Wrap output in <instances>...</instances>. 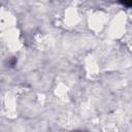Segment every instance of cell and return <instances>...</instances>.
Masks as SVG:
<instances>
[]
</instances>
